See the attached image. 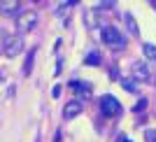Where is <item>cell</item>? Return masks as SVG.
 Returning a JSON list of instances; mask_svg holds the SVG:
<instances>
[{"label": "cell", "instance_id": "7", "mask_svg": "<svg viewBox=\"0 0 156 142\" xmlns=\"http://www.w3.org/2000/svg\"><path fill=\"white\" fill-rule=\"evenodd\" d=\"M133 75H135V79H147L149 77V68H147V63H142V61H137V63H133Z\"/></svg>", "mask_w": 156, "mask_h": 142}, {"label": "cell", "instance_id": "12", "mask_svg": "<svg viewBox=\"0 0 156 142\" xmlns=\"http://www.w3.org/2000/svg\"><path fill=\"white\" fill-rule=\"evenodd\" d=\"M33 56H35V51H30V56H28L26 65H23V75H28V72H30V68H33Z\"/></svg>", "mask_w": 156, "mask_h": 142}, {"label": "cell", "instance_id": "14", "mask_svg": "<svg viewBox=\"0 0 156 142\" xmlns=\"http://www.w3.org/2000/svg\"><path fill=\"white\" fill-rule=\"evenodd\" d=\"M144 142H156V130H154V128L144 133Z\"/></svg>", "mask_w": 156, "mask_h": 142}, {"label": "cell", "instance_id": "15", "mask_svg": "<svg viewBox=\"0 0 156 142\" xmlns=\"http://www.w3.org/2000/svg\"><path fill=\"white\" fill-rule=\"evenodd\" d=\"M51 93H54V98H58V96H61V86H54Z\"/></svg>", "mask_w": 156, "mask_h": 142}, {"label": "cell", "instance_id": "6", "mask_svg": "<svg viewBox=\"0 0 156 142\" xmlns=\"http://www.w3.org/2000/svg\"><path fill=\"white\" fill-rule=\"evenodd\" d=\"M19 9H21L19 0H5V2L0 0V12H2V14H16Z\"/></svg>", "mask_w": 156, "mask_h": 142}, {"label": "cell", "instance_id": "3", "mask_svg": "<svg viewBox=\"0 0 156 142\" xmlns=\"http://www.w3.org/2000/svg\"><path fill=\"white\" fill-rule=\"evenodd\" d=\"M2 49H5V56H16V54H21V49H23V40H21L19 35H7Z\"/></svg>", "mask_w": 156, "mask_h": 142}, {"label": "cell", "instance_id": "9", "mask_svg": "<svg viewBox=\"0 0 156 142\" xmlns=\"http://www.w3.org/2000/svg\"><path fill=\"white\" fill-rule=\"evenodd\" d=\"M124 19H126V26H128V30L133 33V35H137V26H135V19H133V14L126 12V14H124Z\"/></svg>", "mask_w": 156, "mask_h": 142}, {"label": "cell", "instance_id": "2", "mask_svg": "<svg viewBox=\"0 0 156 142\" xmlns=\"http://www.w3.org/2000/svg\"><path fill=\"white\" fill-rule=\"evenodd\" d=\"M103 42H105V44H110V47H121L126 40H124V35H121L114 26H105L103 28Z\"/></svg>", "mask_w": 156, "mask_h": 142}, {"label": "cell", "instance_id": "10", "mask_svg": "<svg viewBox=\"0 0 156 142\" xmlns=\"http://www.w3.org/2000/svg\"><path fill=\"white\" fill-rule=\"evenodd\" d=\"M84 63H86V65H98V63H100V56H98L96 51H91L89 56H86V61H84Z\"/></svg>", "mask_w": 156, "mask_h": 142}, {"label": "cell", "instance_id": "8", "mask_svg": "<svg viewBox=\"0 0 156 142\" xmlns=\"http://www.w3.org/2000/svg\"><path fill=\"white\" fill-rule=\"evenodd\" d=\"M142 51H144V56H147V61H156V47L151 44V42H144Z\"/></svg>", "mask_w": 156, "mask_h": 142}, {"label": "cell", "instance_id": "4", "mask_svg": "<svg viewBox=\"0 0 156 142\" xmlns=\"http://www.w3.org/2000/svg\"><path fill=\"white\" fill-rule=\"evenodd\" d=\"M35 23H37V14L33 9H26L16 21V28H19V33H28L30 28H35Z\"/></svg>", "mask_w": 156, "mask_h": 142}, {"label": "cell", "instance_id": "5", "mask_svg": "<svg viewBox=\"0 0 156 142\" xmlns=\"http://www.w3.org/2000/svg\"><path fill=\"white\" fill-rule=\"evenodd\" d=\"M82 112V103L79 100H70V103L63 107V114H65V119H75V116Z\"/></svg>", "mask_w": 156, "mask_h": 142}, {"label": "cell", "instance_id": "1", "mask_svg": "<svg viewBox=\"0 0 156 142\" xmlns=\"http://www.w3.org/2000/svg\"><path fill=\"white\" fill-rule=\"evenodd\" d=\"M100 110L105 116H119L121 114V103H119L114 96H103L100 100Z\"/></svg>", "mask_w": 156, "mask_h": 142}, {"label": "cell", "instance_id": "11", "mask_svg": "<svg viewBox=\"0 0 156 142\" xmlns=\"http://www.w3.org/2000/svg\"><path fill=\"white\" fill-rule=\"evenodd\" d=\"M72 89H77V91H84V93H89V91H91V86L89 84H79V82H72Z\"/></svg>", "mask_w": 156, "mask_h": 142}, {"label": "cell", "instance_id": "13", "mask_svg": "<svg viewBox=\"0 0 156 142\" xmlns=\"http://www.w3.org/2000/svg\"><path fill=\"white\" fill-rule=\"evenodd\" d=\"M121 86H124L126 91H130V93H135V84H133V82H128V79H121Z\"/></svg>", "mask_w": 156, "mask_h": 142}]
</instances>
